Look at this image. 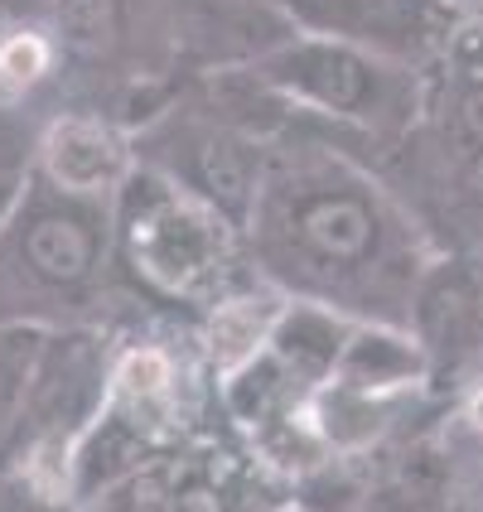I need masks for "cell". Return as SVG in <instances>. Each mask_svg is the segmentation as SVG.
<instances>
[{"label":"cell","mask_w":483,"mask_h":512,"mask_svg":"<svg viewBox=\"0 0 483 512\" xmlns=\"http://www.w3.org/2000/svg\"><path fill=\"white\" fill-rule=\"evenodd\" d=\"M242 242L261 281L285 300L401 329H411L416 290L435 261L416 218L324 145H271Z\"/></svg>","instance_id":"6da1fadb"},{"label":"cell","mask_w":483,"mask_h":512,"mask_svg":"<svg viewBox=\"0 0 483 512\" xmlns=\"http://www.w3.org/2000/svg\"><path fill=\"white\" fill-rule=\"evenodd\" d=\"M112 247L126 271L179 305H218L242 290L237 271L247 242L223 213L184 194L165 174L136 165L112 199Z\"/></svg>","instance_id":"7a4b0ae2"},{"label":"cell","mask_w":483,"mask_h":512,"mask_svg":"<svg viewBox=\"0 0 483 512\" xmlns=\"http://www.w3.org/2000/svg\"><path fill=\"white\" fill-rule=\"evenodd\" d=\"M247 78L285 107L358 126L372 136H401L426 112L421 73L397 68L377 54H363L339 39L295 34V29L276 49H266L256 63H247Z\"/></svg>","instance_id":"3957f363"},{"label":"cell","mask_w":483,"mask_h":512,"mask_svg":"<svg viewBox=\"0 0 483 512\" xmlns=\"http://www.w3.org/2000/svg\"><path fill=\"white\" fill-rule=\"evenodd\" d=\"M112 203L58 194L39 174L29 179L0 228V300L49 305L83 300L112 261Z\"/></svg>","instance_id":"277c9868"},{"label":"cell","mask_w":483,"mask_h":512,"mask_svg":"<svg viewBox=\"0 0 483 512\" xmlns=\"http://www.w3.org/2000/svg\"><path fill=\"white\" fill-rule=\"evenodd\" d=\"M136 165L165 174L184 194L203 199L242 232L256 208L261 179L271 165V145L237 121L218 116H165L141 145Z\"/></svg>","instance_id":"5b68a950"},{"label":"cell","mask_w":483,"mask_h":512,"mask_svg":"<svg viewBox=\"0 0 483 512\" xmlns=\"http://www.w3.org/2000/svg\"><path fill=\"white\" fill-rule=\"evenodd\" d=\"M295 34L339 39L421 73L459 29L455 0H271Z\"/></svg>","instance_id":"8992f818"},{"label":"cell","mask_w":483,"mask_h":512,"mask_svg":"<svg viewBox=\"0 0 483 512\" xmlns=\"http://www.w3.org/2000/svg\"><path fill=\"white\" fill-rule=\"evenodd\" d=\"M136 170V136L92 112H63L39 136V179L58 194L112 203Z\"/></svg>","instance_id":"52a82bcc"},{"label":"cell","mask_w":483,"mask_h":512,"mask_svg":"<svg viewBox=\"0 0 483 512\" xmlns=\"http://www.w3.org/2000/svg\"><path fill=\"white\" fill-rule=\"evenodd\" d=\"M281 305L285 295H276L271 285L232 290L218 305H208V319H203V358H208V368L228 382L252 358H261V348H266L276 319H281Z\"/></svg>","instance_id":"ba28073f"},{"label":"cell","mask_w":483,"mask_h":512,"mask_svg":"<svg viewBox=\"0 0 483 512\" xmlns=\"http://www.w3.org/2000/svg\"><path fill=\"white\" fill-rule=\"evenodd\" d=\"M445 488H450L445 459L426 445H411V450H397L392 464H382L363 484V498L353 512H440Z\"/></svg>","instance_id":"9c48e42d"},{"label":"cell","mask_w":483,"mask_h":512,"mask_svg":"<svg viewBox=\"0 0 483 512\" xmlns=\"http://www.w3.org/2000/svg\"><path fill=\"white\" fill-rule=\"evenodd\" d=\"M58 39L78 58H112L126 39V0H54Z\"/></svg>","instance_id":"30bf717a"},{"label":"cell","mask_w":483,"mask_h":512,"mask_svg":"<svg viewBox=\"0 0 483 512\" xmlns=\"http://www.w3.org/2000/svg\"><path fill=\"white\" fill-rule=\"evenodd\" d=\"M242 474L223 459H194L165 488V512H242Z\"/></svg>","instance_id":"8fae6325"},{"label":"cell","mask_w":483,"mask_h":512,"mask_svg":"<svg viewBox=\"0 0 483 512\" xmlns=\"http://www.w3.org/2000/svg\"><path fill=\"white\" fill-rule=\"evenodd\" d=\"M49 73V39L39 29H15L0 39V97H20L44 83Z\"/></svg>","instance_id":"7c38bea8"},{"label":"cell","mask_w":483,"mask_h":512,"mask_svg":"<svg viewBox=\"0 0 483 512\" xmlns=\"http://www.w3.org/2000/svg\"><path fill=\"white\" fill-rule=\"evenodd\" d=\"M20 189H25V174L20 170H0V228H5V218H10L15 199H20Z\"/></svg>","instance_id":"4fadbf2b"},{"label":"cell","mask_w":483,"mask_h":512,"mask_svg":"<svg viewBox=\"0 0 483 512\" xmlns=\"http://www.w3.org/2000/svg\"><path fill=\"white\" fill-rule=\"evenodd\" d=\"M107 512H126V508H116V503H112V508H107Z\"/></svg>","instance_id":"5bb4252c"},{"label":"cell","mask_w":483,"mask_h":512,"mask_svg":"<svg viewBox=\"0 0 483 512\" xmlns=\"http://www.w3.org/2000/svg\"><path fill=\"white\" fill-rule=\"evenodd\" d=\"M285 512H295V508H285Z\"/></svg>","instance_id":"9a60e30c"}]
</instances>
